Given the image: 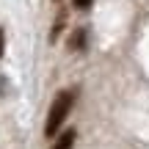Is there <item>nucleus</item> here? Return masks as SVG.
Wrapping results in <instances>:
<instances>
[{
	"label": "nucleus",
	"mask_w": 149,
	"mask_h": 149,
	"mask_svg": "<svg viewBox=\"0 0 149 149\" xmlns=\"http://www.w3.org/2000/svg\"><path fill=\"white\" fill-rule=\"evenodd\" d=\"M72 102H74V94H72V91H58V97H55L53 105H50L47 122H44V135H47V138L58 135L64 119L69 116V111H72Z\"/></svg>",
	"instance_id": "nucleus-1"
},
{
	"label": "nucleus",
	"mask_w": 149,
	"mask_h": 149,
	"mask_svg": "<svg viewBox=\"0 0 149 149\" xmlns=\"http://www.w3.org/2000/svg\"><path fill=\"white\" fill-rule=\"evenodd\" d=\"M72 144H74V130H66V133L58 135V141L53 144V149H72Z\"/></svg>",
	"instance_id": "nucleus-2"
},
{
	"label": "nucleus",
	"mask_w": 149,
	"mask_h": 149,
	"mask_svg": "<svg viewBox=\"0 0 149 149\" xmlns=\"http://www.w3.org/2000/svg\"><path fill=\"white\" fill-rule=\"evenodd\" d=\"M83 44H86V31L80 28V31H74L69 36V47L72 50H83Z\"/></svg>",
	"instance_id": "nucleus-3"
},
{
	"label": "nucleus",
	"mask_w": 149,
	"mask_h": 149,
	"mask_svg": "<svg viewBox=\"0 0 149 149\" xmlns=\"http://www.w3.org/2000/svg\"><path fill=\"white\" fill-rule=\"evenodd\" d=\"M61 28H64V14H58V19H55V25H53V39L61 33Z\"/></svg>",
	"instance_id": "nucleus-4"
},
{
	"label": "nucleus",
	"mask_w": 149,
	"mask_h": 149,
	"mask_svg": "<svg viewBox=\"0 0 149 149\" xmlns=\"http://www.w3.org/2000/svg\"><path fill=\"white\" fill-rule=\"evenodd\" d=\"M72 3H74V8H88L94 0H72Z\"/></svg>",
	"instance_id": "nucleus-5"
},
{
	"label": "nucleus",
	"mask_w": 149,
	"mask_h": 149,
	"mask_svg": "<svg viewBox=\"0 0 149 149\" xmlns=\"http://www.w3.org/2000/svg\"><path fill=\"white\" fill-rule=\"evenodd\" d=\"M3 50H6V42H3V28H0V58H3Z\"/></svg>",
	"instance_id": "nucleus-6"
}]
</instances>
